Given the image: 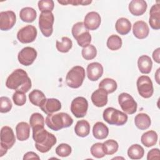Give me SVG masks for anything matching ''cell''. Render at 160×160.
<instances>
[{
  "instance_id": "cell-39",
  "label": "cell",
  "mask_w": 160,
  "mask_h": 160,
  "mask_svg": "<svg viewBox=\"0 0 160 160\" xmlns=\"http://www.w3.org/2000/svg\"><path fill=\"white\" fill-rule=\"evenodd\" d=\"M72 148L70 145L66 143H61L56 148V153L60 157H68L70 155Z\"/></svg>"
},
{
  "instance_id": "cell-11",
  "label": "cell",
  "mask_w": 160,
  "mask_h": 160,
  "mask_svg": "<svg viewBox=\"0 0 160 160\" xmlns=\"http://www.w3.org/2000/svg\"><path fill=\"white\" fill-rule=\"evenodd\" d=\"M88 109V102L84 97L74 98L71 104V111L78 118H83L86 116Z\"/></svg>"
},
{
  "instance_id": "cell-8",
  "label": "cell",
  "mask_w": 160,
  "mask_h": 160,
  "mask_svg": "<svg viewBox=\"0 0 160 160\" xmlns=\"http://www.w3.org/2000/svg\"><path fill=\"white\" fill-rule=\"evenodd\" d=\"M54 14L52 12H41L39 17V27L41 32L45 37H49L53 32Z\"/></svg>"
},
{
  "instance_id": "cell-32",
  "label": "cell",
  "mask_w": 160,
  "mask_h": 160,
  "mask_svg": "<svg viewBox=\"0 0 160 160\" xmlns=\"http://www.w3.org/2000/svg\"><path fill=\"white\" fill-rule=\"evenodd\" d=\"M72 42L68 37H62L61 41H56V47L59 52L66 53L72 48Z\"/></svg>"
},
{
  "instance_id": "cell-7",
  "label": "cell",
  "mask_w": 160,
  "mask_h": 160,
  "mask_svg": "<svg viewBox=\"0 0 160 160\" xmlns=\"http://www.w3.org/2000/svg\"><path fill=\"white\" fill-rule=\"evenodd\" d=\"M1 155L2 157L5 154L8 149L11 148L16 142L13 130L9 126H3L1 129Z\"/></svg>"
},
{
  "instance_id": "cell-1",
  "label": "cell",
  "mask_w": 160,
  "mask_h": 160,
  "mask_svg": "<svg viewBox=\"0 0 160 160\" xmlns=\"http://www.w3.org/2000/svg\"><path fill=\"white\" fill-rule=\"evenodd\" d=\"M6 86L10 89L26 93L31 88L32 83L28 73L24 70L17 69L8 77Z\"/></svg>"
},
{
  "instance_id": "cell-29",
  "label": "cell",
  "mask_w": 160,
  "mask_h": 160,
  "mask_svg": "<svg viewBox=\"0 0 160 160\" xmlns=\"http://www.w3.org/2000/svg\"><path fill=\"white\" fill-rule=\"evenodd\" d=\"M37 12L34 9L30 7H26L21 9L19 12L20 19L26 22H32L36 18Z\"/></svg>"
},
{
  "instance_id": "cell-13",
  "label": "cell",
  "mask_w": 160,
  "mask_h": 160,
  "mask_svg": "<svg viewBox=\"0 0 160 160\" xmlns=\"http://www.w3.org/2000/svg\"><path fill=\"white\" fill-rule=\"evenodd\" d=\"M37 51L32 47H25L18 53V59L20 64L23 66H28L31 65L37 58Z\"/></svg>"
},
{
  "instance_id": "cell-14",
  "label": "cell",
  "mask_w": 160,
  "mask_h": 160,
  "mask_svg": "<svg viewBox=\"0 0 160 160\" xmlns=\"http://www.w3.org/2000/svg\"><path fill=\"white\" fill-rule=\"evenodd\" d=\"M16 16L12 11H2L0 12V29L1 31L10 30L15 24Z\"/></svg>"
},
{
  "instance_id": "cell-28",
  "label": "cell",
  "mask_w": 160,
  "mask_h": 160,
  "mask_svg": "<svg viewBox=\"0 0 160 160\" xmlns=\"http://www.w3.org/2000/svg\"><path fill=\"white\" fill-rule=\"evenodd\" d=\"M158 134L154 131H148L142 134L141 138V143L147 148L154 146L158 141Z\"/></svg>"
},
{
  "instance_id": "cell-18",
  "label": "cell",
  "mask_w": 160,
  "mask_h": 160,
  "mask_svg": "<svg viewBox=\"0 0 160 160\" xmlns=\"http://www.w3.org/2000/svg\"><path fill=\"white\" fill-rule=\"evenodd\" d=\"M149 23L152 29L155 30L160 29V4L159 3L152 5L151 8Z\"/></svg>"
},
{
  "instance_id": "cell-16",
  "label": "cell",
  "mask_w": 160,
  "mask_h": 160,
  "mask_svg": "<svg viewBox=\"0 0 160 160\" xmlns=\"http://www.w3.org/2000/svg\"><path fill=\"white\" fill-rule=\"evenodd\" d=\"M87 76L91 81L98 80L103 74V67L98 62H91L88 64L87 69Z\"/></svg>"
},
{
  "instance_id": "cell-17",
  "label": "cell",
  "mask_w": 160,
  "mask_h": 160,
  "mask_svg": "<svg viewBox=\"0 0 160 160\" xmlns=\"http://www.w3.org/2000/svg\"><path fill=\"white\" fill-rule=\"evenodd\" d=\"M91 99L94 106L102 108L108 103V92L103 89L99 88L92 93Z\"/></svg>"
},
{
  "instance_id": "cell-5",
  "label": "cell",
  "mask_w": 160,
  "mask_h": 160,
  "mask_svg": "<svg viewBox=\"0 0 160 160\" xmlns=\"http://www.w3.org/2000/svg\"><path fill=\"white\" fill-rule=\"evenodd\" d=\"M85 78V70L81 66L72 67L67 73L66 76V84L74 89L79 88Z\"/></svg>"
},
{
  "instance_id": "cell-12",
  "label": "cell",
  "mask_w": 160,
  "mask_h": 160,
  "mask_svg": "<svg viewBox=\"0 0 160 160\" xmlns=\"http://www.w3.org/2000/svg\"><path fill=\"white\" fill-rule=\"evenodd\" d=\"M37 33V29L34 26L27 25L18 31L17 33V38L21 43H30L36 39Z\"/></svg>"
},
{
  "instance_id": "cell-36",
  "label": "cell",
  "mask_w": 160,
  "mask_h": 160,
  "mask_svg": "<svg viewBox=\"0 0 160 160\" xmlns=\"http://www.w3.org/2000/svg\"><path fill=\"white\" fill-rule=\"evenodd\" d=\"M103 150L106 154L112 155L117 152L119 145L117 141L114 139H109L102 143Z\"/></svg>"
},
{
  "instance_id": "cell-15",
  "label": "cell",
  "mask_w": 160,
  "mask_h": 160,
  "mask_svg": "<svg viewBox=\"0 0 160 160\" xmlns=\"http://www.w3.org/2000/svg\"><path fill=\"white\" fill-rule=\"evenodd\" d=\"M101 16L97 12L91 11L84 17V24L88 30L94 31L97 29L101 24Z\"/></svg>"
},
{
  "instance_id": "cell-19",
  "label": "cell",
  "mask_w": 160,
  "mask_h": 160,
  "mask_svg": "<svg viewBox=\"0 0 160 160\" xmlns=\"http://www.w3.org/2000/svg\"><path fill=\"white\" fill-rule=\"evenodd\" d=\"M132 32L136 38L139 39H144L149 35V26L144 21H138L133 24Z\"/></svg>"
},
{
  "instance_id": "cell-25",
  "label": "cell",
  "mask_w": 160,
  "mask_h": 160,
  "mask_svg": "<svg viewBox=\"0 0 160 160\" xmlns=\"http://www.w3.org/2000/svg\"><path fill=\"white\" fill-rule=\"evenodd\" d=\"M136 126L140 130L148 129L151 124L150 117L145 113H139L134 118Z\"/></svg>"
},
{
  "instance_id": "cell-41",
  "label": "cell",
  "mask_w": 160,
  "mask_h": 160,
  "mask_svg": "<svg viewBox=\"0 0 160 160\" xmlns=\"http://www.w3.org/2000/svg\"><path fill=\"white\" fill-rule=\"evenodd\" d=\"M38 8L41 12H52L54 8L52 0H41L38 1Z\"/></svg>"
},
{
  "instance_id": "cell-27",
  "label": "cell",
  "mask_w": 160,
  "mask_h": 160,
  "mask_svg": "<svg viewBox=\"0 0 160 160\" xmlns=\"http://www.w3.org/2000/svg\"><path fill=\"white\" fill-rule=\"evenodd\" d=\"M74 132L79 137L88 136L90 132V124L88 121L84 119L78 121L75 125Z\"/></svg>"
},
{
  "instance_id": "cell-23",
  "label": "cell",
  "mask_w": 160,
  "mask_h": 160,
  "mask_svg": "<svg viewBox=\"0 0 160 160\" xmlns=\"http://www.w3.org/2000/svg\"><path fill=\"white\" fill-rule=\"evenodd\" d=\"M92 134L97 139H104L109 134V129L103 122H97L93 126Z\"/></svg>"
},
{
  "instance_id": "cell-47",
  "label": "cell",
  "mask_w": 160,
  "mask_h": 160,
  "mask_svg": "<svg viewBox=\"0 0 160 160\" xmlns=\"http://www.w3.org/2000/svg\"><path fill=\"white\" fill-rule=\"evenodd\" d=\"M159 69L160 68H158L156 72V75H155V79L157 82L158 84H159Z\"/></svg>"
},
{
  "instance_id": "cell-20",
  "label": "cell",
  "mask_w": 160,
  "mask_h": 160,
  "mask_svg": "<svg viewBox=\"0 0 160 160\" xmlns=\"http://www.w3.org/2000/svg\"><path fill=\"white\" fill-rule=\"evenodd\" d=\"M40 108L45 114H50L59 111L61 109V103L57 99L48 98L46 99Z\"/></svg>"
},
{
  "instance_id": "cell-35",
  "label": "cell",
  "mask_w": 160,
  "mask_h": 160,
  "mask_svg": "<svg viewBox=\"0 0 160 160\" xmlns=\"http://www.w3.org/2000/svg\"><path fill=\"white\" fill-rule=\"evenodd\" d=\"M29 125L33 128L44 127V118L43 116L39 112L32 113L29 119Z\"/></svg>"
},
{
  "instance_id": "cell-21",
  "label": "cell",
  "mask_w": 160,
  "mask_h": 160,
  "mask_svg": "<svg viewBox=\"0 0 160 160\" xmlns=\"http://www.w3.org/2000/svg\"><path fill=\"white\" fill-rule=\"evenodd\" d=\"M147 7V3L144 0H132L129 2L128 9L132 15L139 16L146 12Z\"/></svg>"
},
{
  "instance_id": "cell-37",
  "label": "cell",
  "mask_w": 160,
  "mask_h": 160,
  "mask_svg": "<svg viewBox=\"0 0 160 160\" xmlns=\"http://www.w3.org/2000/svg\"><path fill=\"white\" fill-rule=\"evenodd\" d=\"M82 58L86 60H92L97 55V49L94 46L89 44L88 46L83 48L81 51Z\"/></svg>"
},
{
  "instance_id": "cell-34",
  "label": "cell",
  "mask_w": 160,
  "mask_h": 160,
  "mask_svg": "<svg viewBox=\"0 0 160 160\" xmlns=\"http://www.w3.org/2000/svg\"><path fill=\"white\" fill-rule=\"evenodd\" d=\"M122 39L121 38L116 34L110 36L107 40V47L111 51H117L122 46Z\"/></svg>"
},
{
  "instance_id": "cell-3",
  "label": "cell",
  "mask_w": 160,
  "mask_h": 160,
  "mask_svg": "<svg viewBox=\"0 0 160 160\" xmlns=\"http://www.w3.org/2000/svg\"><path fill=\"white\" fill-rule=\"evenodd\" d=\"M45 122L51 130L57 131L62 128L71 126L73 123V119L68 113L62 112L48 114Z\"/></svg>"
},
{
  "instance_id": "cell-44",
  "label": "cell",
  "mask_w": 160,
  "mask_h": 160,
  "mask_svg": "<svg viewBox=\"0 0 160 160\" xmlns=\"http://www.w3.org/2000/svg\"><path fill=\"white\" fill-rule=\"evenodd\" d=\"M160 153L159 149L158 148H154L151 149L147 154L148 160H153V159H159Z\"/></svg>"
},
{
  "instance_id": "cell-10",
  "label": "cell",
  "mask_w": 160,
  "mask_h": 160,
  "mask_svg": "<svg viewBox=\"0 0 160 160\" xmlns=\"http://www.w3.org/2000/svg\"><path fill=\"white\" fill-rule=\"evenodd\" d=\"M118 102L122 110L126 114H132L137 111V102L128 93H121L118 96Z\"/></svg>"
},
{
  "instance_id": "cell-4",
  "label": "cell",
  "mask_w": 160,
  "mask_h": 160,
  "mask_svg": "<svg viewBox=\"0 0 160 160\" xmlns=\"http://www.w3.org/2000/svg\"><path fill=\"white\" fill-rule=\"evenodd\" d=\"M72 34L76 40L78 45L85 48L90 44L91 42V36L89 30L85 27L84 22H78L72 28Z\"/></svg>"
},
{
  "instance_id": "cell-45",
  "label": "cell",
  "mask_w": 160,
  "mask_h": 160,
  "mask_svg": "<svg viewBox=\"0 0 160 160\" xmlns=\"http://www.w3.org/2000/svg\"><path fill=\"white\" fill-rule=\"evenodd\" d=\"M39 159L40 158L36 153H35L34 152H32V151L28 152L24 155V157H23L24 160H25V159Z\"/></svg>"
},
{
  "instance_id": "cell-40",
  "label": "cell",
  "mask_w": 160,
  "mask_h": 160,
  "mask_svg": "<svg viewBox=\"0 0 160 160\" xmlns=\"http://www.w3.org/2000/svg\"><path fill=\"white\" fill-rule=\"evenodd\" d=\"M12 107V102L9 98L6 96H1L0 98V112L1 113L9 112L11 110Z\"/></svg>"
},
{
  "instance_id": "cell-31",
  "label": "cell",
  "mask_w": 160,
  "mask_h": 160,
  "mask_svg": "<svg viewBox=\"0 0 160 160\" xmlns=\"http://www.w3.org/2000/svg\"><path fill=\"white\" fill-rule=\"evenodd\" d=\"M144 154V148L138 144L131 145L128 149V157L131 159H140Z\"/></svg>"
},
{
  "instance_id": "cell-46",
  "label": "cell",
  "mask_w": 160,
  "mask_h": 160,
  "mask_svg": "<svg viewBox=\"0 0 160 160\" xmlns=\"http://www.w3.org/2000/svg\"><path fill=\"white\" fill-rule=\"evenodd\" d=\"M159 54H160V48H158L157 49H156L153 52H152V58L154 59V61L159 64L160 63V58H159Z\"/></svg>"
},
{
  "instance_id": "cell-42",
  "label": "cell",
  "mask_w": 160,
  "mask_h": 160,
  "mask_svg": "<svg viewBox=\"0 0 160 160\" xmlns=\"http://www.w3.org/2000/svg\"><path fill=\"white\" fill-rule=\"evenodd\" d=\"M12 100L15 105L18 106H23L26 102V94L21 91H16L12 95Z\"/></svg>"
},
{
  "instance_id": "cell-2",
  "label": "cell",
  "mask_w": 160,
  "mask_h": 160,
  "mask_svg": "<svg viewBox=\"0 0 160 160\" xmlns=\"http://www.w3.org/2000/svg\"><path fill=\"white\" fill-rule=\"evenodd\" d=\"M32 138L35 142L36 149L42 153L48 152L57 142L56 136L46 131L44 127L33 128Z\"/></svg>"
},
{
  "instance_id": "cell-22",
  "label": "cell",
  "mask_w": 160,
  "mask_h": 160,
  "mask_svg": "<svg viewBox=\"0 0 160 160\" xmlns=\"http://www.w3.org/2000/svg\"><path fill=\"white\" fill-rule=\"evenodd\" d=\"M16 133L19 141H24L27 140L30 135V126L26 122H19L16 127Z\"/></svg>"
},
{
  "instance_id": "cell-43",
  "label": "cell",
  "mask_w": 160,
  "mask_h": 160,
  "mask_svg": "<svg viewBox=\"0 0 160 160\" xmlns=\"http://www.w3.org/2000/svg\"><path fill=\"white\" fill-rule=\"evenodd\" d=\"M58 2L62 5H67V4H72V6H87L92 2V1L88 0H62V1H58Z\"/></svg>"
},
{
  "instance_id": "cell-38",
  "label": "cell",
  "mask_w": 160,
  "mask_h": 160,
  "mask_svg": "<svg viewBox=\"0 0 160 160\" xmlns=\"http://www.w3.org/2000/svg\"><path fill=\"white\" fill-rule=\"evenodd\" d=\"M91 155L96 158H102L106 154L103 150L102 143L96 142L92 145L90 149Z\"/></svg>"
},
{
  "instance_id": "cell-30",
  "label": "cell",
  "mask_w": 160,
  "mask_h": 160,
  "mask_svg": "<svg viewBox=\"0 0 160 160\" xmlns=\"http://www.w3.org/2000/svg\"><path fill=\"white\" fill-rule=\"evenodd\" d=\"M29 101L34 106L41 107L46 101V98L44 94L40 90L34 89L29 94Z\"/></svg>"
},
{
  "instance_id": "cell-6",
  "label": "cell",
  "mask_w": 160,
  "mask_h": 160,
  "mask_svg": "<svg viewBox=\"0 0 160 160\" xmlns=\"http://www.w3.org/2000/svg\"><path fill=\"white\" fill-rule=\"evenodd\" d=\"M104 120L111 125L122 126L128 121V117L123 112L114 108H108L102 114Z\"/></svg>"
},
{
  "instance_id": "cell-9",
  "label": "cell",
  "mask_w": 160,
  "mask_h": 160,
  "mask_svg": "<svg viewBox=\"0 0 160 160\" xmlns=\"http://www.w3.org/2000/svg\"><path fill=\"white\" fill-rule=\"evenodd\" d=\"M137 89L139 94L144 98H149L154 92V88L151 78L148 76H141L137 82Z\"/></svg>"
},
{
  "instance_id": "cell-26",
  "label": "cell",
  "mask_w": 160,
  "mask_h": 160,
  "mask_svg": "<svg viewBox=\"0 0 160 160\" xmlns=\"http://www.w3.org/2000/svg\"><path fill=\"white\" fill-rule=\"evenodd\" d=\"M115 28L119 34L126 35L131 29V23L127 18H120L116 22Z\"/></svg>"
},
{
  "instance_id": "cell-33",
  "label": "cell",
  "mask_w": 160,
  "mask_h": 160,
  "mask_svg": "<svg viewBox=\"0 0 160 160\" xmlns=\"http://www.w3.org/2000/svg\"><path fill=\"white\" fill-rule=\"evenodd\" d=\"M117 87V82L111 78H104L99 84V88L105 90L108 94L114 92L116 90Z\"/></svg>"
},
{
  "instance_id": "cell-24",
  "label": "cell",
  "mask_w": 160,
  "mask_h": 160,
  "mask_svg": "<svg viewBox=\"0 0 160 160\" xmlns=\"http://www.w3.org/2000/svg\"><path fill=\"white\" fill-rule=\"evenodd\" d=\"M138 66L139 71L142 74H149L152 69V61L147 55H142L138 58Z\"/></svg>"
}]
</instances>
